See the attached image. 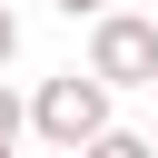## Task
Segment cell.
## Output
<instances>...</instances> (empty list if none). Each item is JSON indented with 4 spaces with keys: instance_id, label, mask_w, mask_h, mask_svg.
Returning <instances> with one entry per match:
<instances>
[{
    "instance_id": "obj_8",
    "label": "cell",
    "mask_w": 158,
    "mask_h": 158,
    "mask_svg": "<svg viewBox=\"0 0 158 158\" xmlns=\"http://www.w3.org/2000/svg\"><path fill=\"white\" fill-rule=\"evenodd\" d=\"M0 158H10V148H0Z\"/></svg>"
},
{
    "instance_id": "obj_6",
    "label": "cell",
    "mask_w": 158,
    "mask_h": 158,
    "mask_svg": "<svg viewBox=\"0 0 158 158\" xmlns=\"http://www.w3.org/2000/svg\"><path fill=\"white\" fill-rule=\"evenodd\" d=\"M49 10H69V20H109V0H49Z\"/></svg>"
},
{
    "instance_id": "obj_2",
    "label": "cell",
    "mask_w": 158,
    "mask_h": 158,
    "mask_svg": "<svg viewBox=\"0 0 158 158\" xmlns=\"http://www.w3.org/2000/svg\"><path fill=\"white\" fill-rule=\"evenodd\" d=\"M89 79L118 99V89H158V20H138V10H109V20H89Z\"/></svg>"
},
{
    "instance_id": "obj_3",
    "label": "cell",
    "mask_w": 158,
    "mask_h": 158,
    "mask_svg": "<svg viewBox=\"0 0 158 158\" xmlns=\"http://www.w3.org/2000/svg\"><path fill=\"white\" fill-rule=\"evenodd\" d=\"M79 158H148V138H138V128H99Z\"/></svg>"
},
{
    "instance_id": "obj_7",
    "label": "cell",
    "mask_w": 158,
    "mask_h": 158,
    "mask_svg": "<svg viewBox=\"0 0 158 158\" xmlns=\"http://www.w3.org/2000/svg\"><path fill=\"white\" fill-rule=\"evenodd\" d=\"M148 158H158V138H148Z\"/></svg>"
},
{
    "instance_id": "obj_5",
    "label": "cell",
    "mask_w": 158,
    "mask_h": 158,
    "mask_svg": "<svg viewBox=\"0 0 158 158\" xmlns=\"http://www.w3.org/2000/svg\"><path fill=\"white\" fill-rule=\"evenodd\" d=\"M10 59H20V10L0 0V69H10Z\"/></svg>"
},
{
    "instance_id": "obj_4",
    "label": "cell",
    "mask_w": 158,
    "mask_h": 158,
    "mask_svg": "<svg viewBox=\"0 0 158 158\" xmlns=\"http://www.w3.org/2000/svg\"><path fill=\"white\" fill-rule=\"evenodd\" d=\"M0 148H20V89L0 79Z\"/></svg>"
},
{
    "instance_id": "obj_1",
    "label": "cell",
    "mask_w": 158,
    "mask_h": 158,
    "mask_svg": "<svg viewBox=\"0 0 158 158\" xmlns=\"http://www.w3.org/2000/svg\"><path fill=\"white\" fill-rule=\"evenodd\" d=\"M20 118H30L49 148H69V158H79V148L109 128V89H99L89 69H59V79H40V99H30Z\"/></svg>"
}]
</instances>
